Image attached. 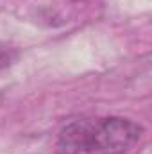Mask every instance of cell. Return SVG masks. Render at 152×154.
<instances>
[{"mask_svg":"<svg viewBox=\"0 0 152 154\" xmlns=\"http://www.w3.org/2000/svg\"><path fill=\"white\" fill-rule=\"evenodd\" d=\"M143 125L123 116L90 120L84 154H127L143 138Z\"/></svg>","mask_w":152,"mask_h":154,"instance_id":"6da1fadb","label":"cell"},{"mask_svg":"<svg viewBox=\"0 0 152 154\" xmlns=\"http://www.w3.org/2000/svg\"><path fill=\"white\" fill-rule=\"evenodd\" d=\"M9 61H11L9 52H5V50H2V48H0V68L7 66V65H9Z\"/></svg>","mask_w":152,"mask_h":154,"instance_id":"3957f363","label":"cell"},{"mask_svg":"<svg viewBox=\"0 0 152 154\" xmlns=\"http://www.w3.org/2000/svg\"><path fill=\"white\" fill-rule=\"evenodd\" d=\"M90 120H74L66 124L56 142V151L57 154H84V143H86V134H88Z\"/></svg>","mask_w":152,"mask_h":154,"instance_id":"7a4b0ae2","label":"cell"}]
</instances>
